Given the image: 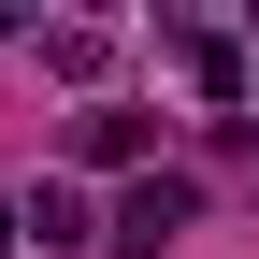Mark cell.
Wrapping results in <instances>:
<instances>
[{"label": "cell", "instance_id": "1", "mask_svg": "<svg viewBox=\"0 0 259 259\" xmlns=\"http://www.w3.org/2000/svg\"><path fill=\"white\" fill-rule=\"evenodd\" d=\"M187 216H202V187H187V173H144V187H130V202L101 216V245H115V259H158V245L187 231Z\"/></svg>", "mask_w": 259, "mask_h": 259}, {"label": "cell", "instance_id": "2", "mask_svg": "<svg viewBox=\"0 0 259 259\" xmlns=\"http://www.w3.org/2000/svg\"><path fill=\"white\" fill-rule=\"evenodd\" d=\"M15 231H44V259H72V245H101V216H87V187H29Z\"/></svg>", "mask_w": 259, "mask_h": 259}, {"label": "cell", "instance_id": "3", "mask_svg": "<svg viewBox=\"0 0 259 259\" xmlns=\"http://www.w3.org/2000/svg\"><path fill=\"white\" fill-rule=\"evenodd\" d=\"M173 58H187L202 101H245V44H231V29H173Z\"/></svg>", "mask_w": 259, "mask_h": 259}, {"label": "cell", "instance_id": "4", "mask_svg": "<svg viewBox=\"0 0 259 259\" xmlns=\"http://www.w3.org/2000/svg\"><path fill=\"white\" fill-rule=\"evenodd\" d=\"M72 158H101V173H130V158H144V115H115V101H101V115H72Z\"/></svg>", "mask_w": 259, "mask_h": 259}, {"label": "cell", "instance_id": "5", "mask_svg": "<svg viewBox=\"0 0 259 259\" xmlns=\"http://www.w3.org/2000/svg\"><path fill=\"white\" fill-rule=\"evenodd\" d=\"M15 245H29V231H15V202H0V259H15Z\"/></svg>", "mask_w": 259, "mask_h": 259}, {"label": "cell", "instance_id": "6", "mask_svg": "<svg viewBox=\"0 0 259 259\" xmlns=\"http://www.w3.org/2000/svg\"><path fill=\"white\" fill-rule=\"evenodd\" d=\"M245 101H259V72H245Z\"/></svg>", "mask_w": 259, "mask_h": 259}]
</instances>
